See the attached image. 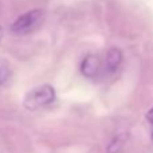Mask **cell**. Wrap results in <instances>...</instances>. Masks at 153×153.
<instances>
[{"mask_svg":"<svg viewBox=\"0 0 153 153\" xmlns=\"http://www.w3.org/2000/svg\"><path fill=\"white\" fill-rule=\"evenodd\" d=\"M152 140H153V132H152Z\"/></svg>","mask_w":153,"mask_h":153,"instance_id":"9c48e42d","label":"cell"},{"mask_svg":"<svg viewBox=\"0 0 153 153\" xmlns=\"http://www.w3.org/2000/svg\"><path fill=\"white\" fill-rule=\"evenodd\" d=\"M146 120H148L151 124H153V108L148 111V113H146Z\"/></svg>","mask_w":153,"mask_h":153,"instance_id":"52a82bcc","label":"cell"},{"mask_svg":"<svg viewBox=\"0 0 153 153\" xmlns=\"http://www.w3.org/2000/svg\"><path fill=\"white\" fill-rule=\"evenodd\" d=\"M7 76H8V70L5 69V67L0 66V85L4 83L5 79H7Z\"/></svg>","mask_w":153,"mask_h":153,"instance_id":"8992f818","label":"cell"},{"mask_svg":"<svg viewBox=\"0 0 153 153\" xmlns=\"http://www.w3.org/2000/svg\"><path fill=\"white\" fill-rule=\"evenodd\" d=\"M55 100V90L50 85L34 87L26 94L23 100V105L27 110H36L43 106L50 105Z\"/></svg>","mask_w":153,"mask_h":153,"instance_id":"6da1fadb","label":"cell"},{"mask_svg":"<svg viewBox=\"0 0 153 153\" xmlns=\"http://www.w3.org/2000/svg\"><path fill=\"white\" fill-rule=\"evenodd\" d=\"M1 38H3V28L0 27V40H1Z\"/></svg>","mask_w":153,"mask_h":153,"instance_id":"ba28073f","label":"cell"},{"mask_svg":"<svg viewBox=\"0 0 153 153\" xmlns=\"http://www.w3.org/2000/svg\"><path fill=\"white\" fill-rule=\"evenodd\" d=\"M43 18V11L42 10H32L30 12L24 13V15L19 16L15 20V23L12 24L11 30L13 34L16 35H24L28 32L34 31L39 23L42 22Z\"/></svg>","mask_w":153,"mask_h":153,"instance_id":"7a4b0ae2","label":"cell"},{"mask_svg":"<svg viewBox=\"0 0 153 153\" xmlns=\"http://www.w3.org/2000/svg\"><path fill=\"white\" fill-rule=\"evenodd\" d=\"M128 140V136L126 134H117L113 140L109 143L108 145V153H120L124 149L125 146V143Z\"/></svg>","mask_w":153,"mask_h":153,"instance_id":"5b68a950","label":"cell"},{"mask_svg":"<svg viewBox=\"0 0 153 153\" xmlns=\"http://www.w3.org/2000/svg\"><path fill=\"white\" fill-rule=\"evenodd\" d=\"M101 69V61L97 55H87L86 58L82 61L81 65V73L85 76H95L100 73Z\"/></svg>","mask_w":153,"mask_h":153,"instance_id":"3957f363","label":"cell"},{"mask_svg":"<svg viewBox=\"0 0 153 153\" xmlns=\"http://www.w3.org/2000/svg\"><path fill=\"white\" fill-rule=\"evenodd\" d=\"M122 62V54L118 48L113 47L108 51V55H106V61H105V66L108 73H114L117 69L120 67Z\"/></svg>","mask_w":153,"mask_h":153,"instance_id":"277c9868","label":"cell"}]
</instances>
